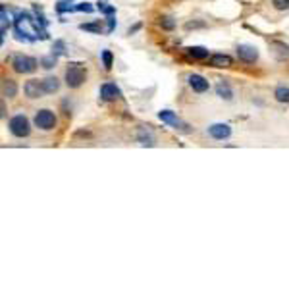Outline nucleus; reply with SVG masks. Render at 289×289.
Listing matches in <instances>:
<instances>
[{
	"instance_id": "obj_1",
	"label": "nucleus",
	"mask_w": 289,
	"mask_h": 289,
	"mask_svg": "<svg viewBox=\"0 0 289 289\" xmlns=\"http://www.w3.org/2000/svg\"><path fill=\"white\" fill-rule=\"evenodd\" d=\"M14 27L18 33V39L20 41H35V39H46V33L44 29L39 27V22L33 18L31 14L27 12H22L18 14V18L14 20Z\"/></svg>"
},
{
	"instance_id": "obj_2",
	"label": "nucleus",
	"mask_w": 289,
	"mask_h": 289,
	"mask_svg": "<svg viewBox=\"0 0 289 289\" xmlns=\"http://www.w3.org/2000/svg\"><path fill=\"white\" fill-rule=\"evenodd\" d=\"M64 81L69 89H79L87 81V71L81 64H71L64 73Z\"/></svg>"
},
{
	"instance_id": "obj_3",
	"label": "nucleus",
	"mask_w": 289,
	"mask_h": 289,
	"mask_svg": "<svg viewBox=\"0 0 289 289\" xmlns=\"http://www.w3.org/2000/svg\"><path fill=\"white\" fill-rule=\"evenodd\" d=\"M8 129H10V133H12L14 137L23 139V137H27V135L31 133V124H29V120H27L25 114H16V116L10 118Z\"/></svg>"
},
{
	"instance_id": "obj_4",
	"label": "nucleus",
	"mask_w": 289,
	"mask_h": 289,
	"mask_svg": "<svg viewBox=\"0 0 289 289\" xmlns=\"http://www.w3.org/2000/svg\"><path fill=\"white\" fill-rule=\"evenodd\" d=\"M33 124L35 128H39L41 131H52L56 128V114L48 108H41L35 112L33 116Z\"/></svg>"
},
{
	"instance_id": "obj_5",
	"label": "nucleus",
	"mask_w": 289,
	"mask_h": 289,
	"mask_svg": "<svg viewBox=\"0 0 289 289\" xmlns=\"http://www.w3.org/2000/svg\"><path fill=\"white\" fill-rule=\"evenodd\" d=\"M158 120L164 122V124H168V126H172L176 131H181V133H191V126H189V124H185L181 118H178V114H176V112H172V110H168V108H164V110L158 112Z\"/></svg>"
},
{
	"instance_id": "obj_6",
	"label": "nucleus",
	"mask_w": 289,
	"mask_h": 289,
	"mask_svg": "<svg viewBox=\"0 0 289 289\" xmlns=\"http://www.w3.org/2000/svg\"><path fill=\"white\" fill-rule=\"evenodd\" d=\"M12 69H14L16 73H22V75L33 73V71L37 69V60L31 58V56H25V54H18V56L12 60Z\"/></svg>"
},
{
	"instance_id": "obj_7",
	"label": "nucleus",
	"mask_w": 289,
	"mask_h": 289,
	"mask_svg": "<svg viewBox=\"0 0 289 289\" xmlns=\"http://www.w3.org/2000/svg\"><path fill=\"white\" fill-rule=\"evenodd\" d=\"M237 58L243 64H255L258 60V48L253 44H239L237 46Z\"/></svg>"
},
{
	"instance_id": "obj_8",
	"label": "nucleus",
	"mask_w": 289,
	"mask_h": 289,
	"mask_svg": "<svg viewBox=\"0 0 289 289\" xmlns=\"http://www.w3.org/2000/svg\"><path fill=\"white\" fill-rule=\"evenodd\" d=\"M118 98H122V91L116 83L106 81V83L100 85V100L102 102H112V100H118Z\"/></svg>"
},
{
	"instance_id": "obj_9",
	"label": "nucleus",
	"mask_w": 289,
	"mask_h": 289,
	"mask_svg": "<svg viewBox=\"0 0 289 289\" xmlns=\"http://www.w3.org/2000/svg\"><path fill=\"white\" fill-rule=\"evenodd\" d=\"M187 83H189V87H191L195 93H206L208 89H210V83L206 81V77H202L200 73H189L187 75Z\"/></svg>"
},
{
	"instance_id": "obj_10",
	"label": "nucleus",
	"mask_w": 289,
	"mask_h": 289,
	"mask_svg": "<svg viewBox=\"0 0 289 289\" xmlns=\"http://www.w3.org/2000/svg\"><path fill=\"white\" fill-rule=\"evenodd\" d=\"M270 52L278 62H286L289 60V44H286L284 41H272L270 43Z\"/></svg>"
},
{
	"instance_id": "obj_11",
	"label": "nucleus",
	"mask_w": 289,
	"mask_h": 289,
	"mask_svg": "<svg viewBox=\"0 0 289 289\" xmlns=\"http://www.w3.org/2000/svg\"><path fill=\"white\" fill-rule=\"evenodd\" d=\"M23 91H25V95L29 98H41L43 95H46L44 87H43V79H29V81H25Z\"/></svg>"
},
{
	"instance_id": "obj_12",
	"label": "nucleus",
	"mask_w": 289,
	"mask_h": 289,
	"mask_svg": "<svg viewBox=\"0 0 289 289\" xmlns=\"http://www.w3.org/2000/svg\"><path fill=\"white\" fill-rule=\"evenodd\" d=\"M208 135L212 137V139H216V141H224L227 139L229 135H231V128L227 126V124H212V126H208Z\"/></svg>"
},
{
	"instance_id": "obj_13",
	"label": "nucleus",
	"mask_w": 289,
	"mask_h": 289,
	"mask_svg": "<svg viewBox=\"0 0 289 289\" xmlns=\"http://www.w3.org/2000/svg\"><path fill=\"white\" fill-rule=\"evenodd\" d=\"M137 141H139L141 147H155L156 145L155 133L151 131V128H147V126H141V128L137 129Z\"/></svg>"
},
{
	"instance_id": "obj_14",
	"label": "nucleus",
	"mask_w": 289,
	"mask_h": 289,
	"mask_svg": "<svg viewBox=\"0 0 289 289\" xmlns=\"http://www.w3.org/2000/svg\"><path fill=\"white\" fill-rule=\"evenodd\" d=\"M208 64H210V67H216V69H227V67L233 66V58L229 54L218 52V54H212L210 56V62Z\"/></svg>"
},
{
	"instance_id": "obj_15",
	"label": "nucleus",
	"mask_w": 289,
	"mask_h": 289,
	"mask_svg": "<svg viewBox=\"0 0 289 289\" xmlns=\"http://www.w3.org/2000/svg\"><path fill=\"white\" fill-rule=\"evenodd\" d=\"M183 52L191 60H206V58H210V50L204 48V46H187Z\"/></svg>"
},
{
	"instance_id": "obj_16",
	"label": "nucleus",
	"mask_w": 289,
	"mask_h": 289,
	"mask_svg": "<svg viewBox=\"0 0 289 289\" xmlns=\"http://www.w3.org/2000/svg\"><path fill=\"white\" fill-rule=\"evenodd\" d=\"M10 25H12V16H10L6 4H2L0 6V39L2 41H4V35L10 29Z\"/></svg>"
},
{
	"instance_id": "obj_17",
	"label": "nucleus",
	"mask_w": 289,
	"mask_h": 289,
	"mask_svg": "<svg viewBox=\"0 0 289 289\" xmlns=\"http://www.w3.org/2000/svg\"><path fill=\"white\" fill-rule=\"evenodd\" d=\"M16 95H18V83L14 79L4 77L2 79V96L4 98H14Z\"/></svg>"
},
{
	"instance_id": "obj_18",
	"label": "nucleus",
	"mask_w": 289,
	"mask_h": 289,
	"mask_svg": "<svg viewBox=\"0 0 289 289\" xmlns=\"http://www.w3.org/2000/svg\"><path fill=\"white\" fill-rule=\"evenodd\" d=\"M43 87H44V93H46V95H54V93L60 91V79L48 75V77L43 79Z\"/></svg>"
},
{
	"instance_id": "obj_19",
	"label": "nucleus",
	"mask_w": 289,
	"mask_h": 289,
	"mask_svg": "<svg viewBox=\"0 0 289 289\" xmlns=\"http://www.w3.org/2000/svg\"><path fill=\"white\" fill-rule=\"evenodd\" d=\"M216 95L220 98H224V100H233V91H231V87L225 81H220L216 85Z\"/></svg>"
},
{
	"instance_id": "obj_20",
	"label": "nucleus",
	"mask_w": 289,
	"mask_h": 289,
	"mask_svg": "<svg viewBox=\"0 0 289 289\" xmlns=\"http://www.w3.org/2000/svg\"><path fill=\"white\" fill-rule=\"evenodd\" d=\"M274 96H276V100H278V102H282V104H289V85H280V87H276Z\"/></svg>"
},
{
	"instance_id": "obj_21",
	"label": "nucleus",
	"mask_w": 289,
	"mask_h": 289,
	"mask_svg": "<svg viewBox=\"0 0 289 289\" xmlns=\"http://www.w3.org/2000/svg\"><path fill=\"white\" fill-rule=\"evenodd\" d=\"M100 60H102V66H104V69L106 71H110L112 69V66H114V54H112V50H100Z\"/></svg>"
},
{
	"instance_id": "obj_22",
	"label": "nucleus",
	"mask_w": 289,
	"mask_h": 289,
	"mask_svg": "<svg viewBox=\"0 0 289 289\" xmlns=\"http://www.w3.org/2000/svg\"><path fill=\"white\" fill-rule=\"evenodd\" d=\"M158 25H160L164 31H174L176 29V20L172 16H162L158 20Z\"/></svg>"
},
{
	"instance_id": "obj_23",
	"label": "nucleus",
	"mask_w": 289,
	"mask_h": 289,
	"mask_svg": "<svg viewBox=\"0 0 289 289\" xmlns=\"http://www.w3.org/2000/svg\"><path fill=\"white\" fill-rule=\"evenodd\" d=\"M96 8H98L102 14H106V16H114V14H116V8H114L112 4H108L106 0H98V2H96Z\"/></svg>"
},
{
	"instance_id": "obj_24",
	"label": "nucleus",
	"mask_w": 289,
	"mask_h": 289,
	"mask_svg": "<svg viewBox=\"0 0 289 289\" xmlns=\"http://www.w3.org/2000/svg\"><path fill=\"white\" fill-rule=\"evenodd\" d=\"M71 12H85V14H91V12H95V6H93L91 2H81V4L71 6Z\"/></svg>"
},
{
	"instance_id": "obj_25",
	"label": "nucleus",
	"mask_w": 289,
	"mask_h": 289,
	"mask_svg": "<svg viewBox=\"0 0 289 289\" xmlns=\"http://www.w3.org/2000/svg\"><path fill=\"white\" fill-rule=\"evenodd\" d=\"M56 60H58V56H54V54H50V56H43L39 64L43 66L44 69H52V67L56 66Z\"/></svg>"
},
{
	"instance_id": "obj_26",
	"label": "nucleus",
	"mask_w": 289,
	"mask_h": 289,
	"mask_svg": "<svg viewBox=\"0 0 289 289\" xmlns=\"http://www.w3.org/2000/svg\"><path fill=\"white\" fill-rule=\"evenodd\" d=\"M52 54H54V56H64L66 54L64 41H54V44H52Z\"/></svg>"
},
{
	"instance_id": "obj_27",
	"label": "nucleus",
	"mask_w": 289,
	"mask_h": 289,
	"mask_svg": "<svg viewBox=\"0 0 289 289\" xmlns=\"http://www.w3.org/2000/svg\"><path fill=\"white\" fill-rule=\"evenodd\" d=\"M79 29H81V31H91V33H102V25H100V23H81Z\"/></svg>"
},
{
	"instance_id": "obj_28",
	"label": "nucleus",
	"mask_w": 289,
	"mask_h": 289,
	"mask_svg": "<svg viewBox=\"0 0 289 289\" xmlns=\"http://www.w3.org/2000/svg\"><path fill=\"white\" fill-rule=\"evenodd\" d=\"M272 6L278 12H286V10H289V0H272Z\"/></svg>"
},
{
	"instance_id": "obj_29",
	"label": "nucleus",
	"mask_w": 289,
	"mask_h": 289,
	"mask_svg": "<svg viewBox=\"0 0 289 289\" xmlns=\"http://www.w3.org/2000/svg\"><path fill=\"white\" fill-rule=\"evenodd\" d=\"M106 22H108L106 33H112L114 29H116V14H114V16H108V18H106Z\"/></svg>"
},
{
	"instance_id": "obj_30",
	"label": "nucleus",
	"mask_w": 289,
	"mask_h": 289,
	"mask_svg": "<svg viewBox=\"0 0 289 289\" xmlns=\"http://www.w3.org/2000/svg\"><path fill=\"white\" fill-rule=\"evenodd\" d=\"M197 27H204V23H195V22L185 23V29H197Z\"/></svg>"
}]
</instances>
